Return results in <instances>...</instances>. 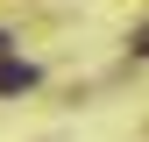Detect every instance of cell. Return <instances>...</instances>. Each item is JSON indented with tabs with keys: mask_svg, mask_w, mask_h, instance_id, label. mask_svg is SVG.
<instances>
[{
	"mask_svg": "<svg viewBox=\"0 0 149 142\" xmlns=\"http://www.w3.org/2000/svg\"><path fill=\"white\" fill-rule=\"evenodd\" d=\"M36 85V64L29 57H0V93H29Z\"/></svg>",
	"mask_w": 149,
	"mask_h": 142,
	"instance_id": "1",
	"label": "cell"
},
{
	"mask_svg": "<svg viewBox=\"0 0 149 142\" xmlns=\"http://www.w3.org/2000/svg\"><path fill=\"white\" fill-rule=\"evenodd\" d=\"M0 43H7V36H0Z\"/></svg>",
	"mask_w": 149,
	"mask_h": 142,
	"instance_id": "2",
	"label": "cell"
}]
</instances>
